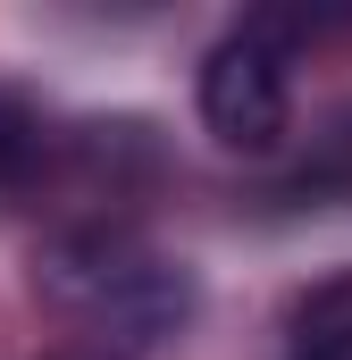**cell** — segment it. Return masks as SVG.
I'll list each match as a JSON object with an SVG mask.
<instances>
[{"instance_id":"cell-1","label":"cell","mask_w":352,"mask_h":360,"mask_svg":"<svg viewBox=\"0 0 352 360\" xmlns=\"http://www.w3.org/2000/svg\"><path fill=\"white\" fill-rule=\"evenodd\" d=\"M285 68H294V59H285L277 17L235 25V34L201 59V126H210L227 151H244V160L277 151V143L294 134V76H285Z\"/></svg>"},{"instance_id":"cell-2","label":"cell","mask_w":352,"mask_h":360,"mask_svg":"<svg viewBox=\"0 0 352 360\" xmlns=\"http://www.w3.org/2000/svg\"><path fill=\"white\" fill-rule=\"evenodd\" d=\"M285 360H352V269H336L327 285H310L294 302Z\"/></svg>"},{"instance_id":"cell-3","label":"cell","mask_w":352,"mask_h":360,"mask_svg":"<svg viewBox=\"0 0 352 360\" xmlns=\"http://www.w3.org/2000/svg\"><path fill=\"white\" fill-rule=\"evenodd\" d=\"M17 151H25V117H17V101L0 92V176L17 168Z\"/></svg>"}]
</instances>
